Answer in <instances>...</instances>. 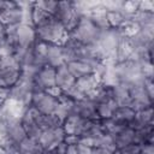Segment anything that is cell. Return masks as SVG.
I'll return each instance as SVG.
<instances>
[{"mask_svg":"<svg viewBox=\"0 0 154 154\" xmlns=\"http://www.w3.org/2000/svg\"><path fill=\"white\" fill-rule=\"evenodd\" d=\"M32 103L37 112L42 114H52L58 108V100L54 95L38 91L32 96Z\"/></svg>","mask_w":154,"mask_h":154,"instance_id":"1","label":"cell"}]
</instances>
